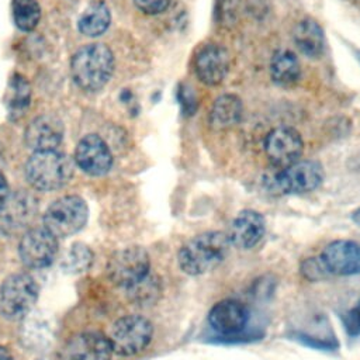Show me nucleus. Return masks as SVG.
I'll return each mask as SVG.
<instances>
[{
    "mask_svg": "<svg viewBox=\"0 0 360 360\" xmlns=\"http://www.w3.org/2000/svg\"><path fill=\"white\" fill-rule=\"evenodd\" d=\"M231 243L226 233L208 231L187 240L177 253L180 270L187 276H201L219 266L228 255Z\"/></svg>",
    "mask_w": 360,
    "mask_h": 360,
    "instance_id": "f257e3e1",
    "label": "nucleus"
},
{
    "mask_svg": "<svg viewBox=\"0 0 360 360\" xmlns=\"http://www.w3.org/2000/svg\"><path fill=\"white\" fill-rule=\"evenodd\" d=\"M114 70V55L104 44H87L77 49L70 60L75 84L84 91H97L110 80Z\"/></svg>",
    "mask_w": 360,
    "mask_h": 360,
    "instance_id": "f03ea898",
    "label": "nucleus"
},
{
    "mask_svg": "<svg viewBox=\"0 0 360 360\" xmlns=\"http://www.w3.org/2000/svg\"><path fill=\"white\" fill-rule=\"evenodd\" d=\"M73 169L75 165L68 155L56 149L38 150L25 163V177L34 188L53 191L69 183Z\"/></svg>",
    "mask_w": 360,
    "mask_h": 360,
    "instance_id": "7ed1b4c3",
    "label": "nucleus"
},
{
    "mask_svg": "<svg viewBox=\"0 0 360 360\" xmlns=\"http://www.w3.org/2000/svg\"><path fill=\"white\" fill-rule=\"evenodd\" d=\"M39 287L28 273H14L0 285V314L10 319H22L34 308Z\"/></svg>",
    "mask_w": 360,
    "mask_h": 360,
    "instance_id": "20e7f679",
    "label": "nucleus"
},
{
    "mask_svg": "<svg viewBox=\"0 0 360 360\" xmlns=\"http://www.w3.org/2000/svg\"><path fill=\"white\" fill-rule=\"evenodd\" d=\"M153 338L152 322L142 315H125L114 322L110 330L112 353L120 356H135L143 352Z\"/></svg>",
    "mask_w": 360,
    "mask_h": 360,
    "instance_id": "39448f33",
    "label": "nucleus"
},
{
    "mask_svg": "<svg viewBox=\"0 0 360 360\" xmlns=\"http://www.w3.org/2000/svg\"><path fill=\"white\" fill-rule=\"evenodd\" d=\"M150 259L141 246L117 250L107 263L108 280L124 290H129L150 273Z\"/></svg>",
    "mask_w": 360,
    "mask_h": 360,
    "instance_id": "423d86ee",
    "label": "nucleus"
},
{
    "mask_svg": "<svg viewBox=\"0 0 360 360\" xmlns=\"http://www.w3.org/2000/svg\"><path fill=\"white\" fill-rule=\"evenodd\" d=\"M89 210L83 198L79 195H65L53 201L45 211L42 221L56 238L70 236L79 232L87 221Z\"/></svg>",
    "mask_w": 360,
    "mask_h": 360,
    "instance_id": "0eeeda50",
    "label": "nucleus"
},
{
    "mask_svg": "<svg viewBox=\"0 0 360 360\" xmlns=\"http://www.w3.org/2000/svg\"><path fill=\"white\" fill-rule=\"evenodd\" d=\"M325 173L322 165L316 160H297L292 165L277 172L269 183L273 193L302 194L321 186Z\"/></svg>",
    "mask_w": 360,
    "mask_h": 360,
    "instance_id": "6e6552de",
    "label": "nucleus"
},
{
    "mask_svg": "<svg viewBox=\"0 0 360 360\" xmlns=\"http://www.w3.org/2000/svg\"><path fill=\"white\" fill-rule=\"evenodd\" d=\"M38 214V200L25 190L10 191L0 205V232L8 236L22 235L32 228Z\"/></svg>",
    "mask_w": 360,
    "mask_h": 360,
    "instance_id": "1a4fd4ad",
    "label": "nucleus"
},
{
    "mask_svg": "<svg viewBox=\"0 0 360 360\" xmlns=\"http://www.w3.org/2000/svg\"><path fill=\"white\" fill-rule=\"evenodd\" d=\"M58 252L56 236L44 226H32L21 235L18 255L21 262L30 269L48 267Z\"/></svg>",
    "mask_w": 360,
    "mask_h": 360,
    "instance_id": "9d476101",
    "label": "nucleus"
},
{
    "mask_svg": "<svg viewBox=\"0 0 360 360\" xmlns=\"http://www.w3.org/2000/svg\"><path fill=\"white\" fill-rule=\"evenodd\" d=\"M326 276L360 274V243L350 239H338L328 243L318 256Z\"/></svg>",
    "mask_w": 360,
    "mask_h": 360,
    "instance_id": "9b49d317",
    "label": "nucleus"
},
{
    "mask_svg": "<svg viewBox=\"0 0 360 360\" xmlns=\"http://www.w3.org/2000/svg\"><path fill=\"white\" fill-rule=\"evenodd\" d=\"M264 153L269 162L276 167H287L300 160L304 142L298 131L290 127H277L271 129L263 142Z\"/></svg>",
    "mask_w": 360,
    "mask_h": 360,
    "instance_id": "f8f14e48",
    "label": "nucleus"
},
{
    "mask_svg": "<svg viewBox=\"0 0 360 360\" xmlns=\"http://www.w3.org/2000/svg\"><path fill=\"white\" fill-rule=\"evenodd\" d=\"M111 354L108 336L89 330L76 333L66 340L56 360H111Z\"/></svg>",
    "mask_w": 360,
    "mask_h": 360,
    "instance_id": "ddd939ff",
    "label": "nucleus"
},
{
    "mask_svg": "<svg viewBox=\"0 0 360 360\" xmlns=\"http://www.w3.org/2000/svg\"><path fill=\"white\" fill-rule=\"evenodd\" d=\"M207 321L217 333L222 336H238L246 329L250 321V311L243 302L226 298L211 307Z\"/></svg>",
    "mask_w": 360,
    "mask_h": 360,
    "instance_id": "4468645a",
    "label": "nucleus"
},
{
    "mask_svg": "<svg viewBox=\"0 0 360 360\" xmlns=\"http://www.w3.org/2000/svg\"><path fill=\"white\" fill-rule=\"evenodd\" d=\"M264 233V217L255 210H243L232 219L226 238L231 246L240 250H250L262 242Z\"/></svg>",
    "mask_w": 360,
    "mask_h": 360,
    "instance_id": "2eb2a0df",
    "label": "nucleus"
},
{
    "mask_svg": "<svg viewBox=\"0 0 360 360\" xmlns=\"http://www.w3.org/2000/svg\"><path fill=\"white\" fill-rule=\"evenodd\" d=\"M76 165L90 176H103L112 166V155L103 138L96 134L82 138L75 150Z\"/></svg>",
    "mask_w": 360,
    "mask_h": 360,
    "instance_id": "dca6fc26",
    "label": "nucleus"
},
{
    "mask_svg": "<svg viewBox=\"0 0 360 360\" xmlns=\"http://www.w3.org/2000/svg\"><path fill=\"white\" fill-rule=\"evenodd\" d=\"M229 70V53L219 44H207L195 55L194 72L205 86H218Z\"/></svg>",
    "mask_w": 360,
    "mask_h": 360,
    "instance_id": "f3484780",
    "label": "nucleus"
},
{
    "mask_svg": "<svg viewBox=\"0 0 360 360\" xmlns=\"http://www.w3.org/2000/svg\"><path fill=\"white\" fill-rule=\"evenodd\" d=\"M62 138L63 124L52 114H44L32 120L24 134L27 146L34 152L53 150L62 142Z\"/></svg>",
    "mask_w": 360,
    "mask_h": 360,
    "instance_id": "a211bd4d",
    "label": "nucleus"
},
{
    "mask_svg": "<svg viewBox=\"0 0 360 360\" xmlns=\"http://www.w3.org/2000/svg\"><path fill=\"white\" fill-rule=\"evenodd\" d=\"M294 44L308 58H319L325 51V35L322 27L314 18L301 20L292 31Z\"/></svg>",
    "mask_w": 360,
    "mask_h": 360,
    "instance_id": "6ab92c4d",
    "label": "nucleus"
},
{
    "mask_svg": "<svg viewBox=\"0 0 360 360\" xmlns=\"http://www.w3.org/2000/svg\"><path fill=\"white\" fill-rule=\"evenodd\" d=\"M243 112L242 101L235 94H222L217 97L210 112V124L215 129H226L236 125Z\"/></svg>",
    "mask_w": 360,
    "mask_h": 360,
    "instance_id": "aec40b11",
    "label": "nucleus"
},
{
    "mask_svg": "<svg viewBox=\"0 0 360 360\" xmlns=\"http://www.w3.org/2000/svg\"><path fill=\"white\" fill-rule=\"evenodd\" d=\"M53 336V328L51 321L41 312L28 314L25 316V323L21 330V339L31 349L46 347Z\"/></svg>",
    "mask_w": 360,
    "mask_h": 360,
    "instance_id": "412c9836",
    "label": "nucleus"
},
{
    "mask_svg": "<svg viewBox=\"0 0 360 360\" xmlns=\"http://www.w3.org/2000/svg\"><path fill=\"white\" fill-rule=\"evenodd\" d=\"M301 66L297 55L288 49L278 51L270 60V76L273 82L281 86H288L300 79Z\"/></svg>",
    "mask_w": 360,
    "mask_h": 360,
    "instance_id": "4be33fe9",
    "label": "nucleus"
},
{
    "mask_svg": "<svg viewBox=\"0 0 360 360\" xmlns=\"http://www.w3.org/2000/svg\"><path fill=\"white\" fill-rule=\"evenodd\" d=\"M111 14L104 1H94L87 6L77 21L79 31L86 37H98L110 25Z\"/></svg>",
    "mask_w": 360,
    "mask_h": 360,
    "instance_id": "5701e85b",
    "label": "nucleus"
},
{
    "mask_svg": "<svg viewBox=\"0 0 360 360\" xmlns=\"http://www.w3.org/2000/svg\"><path fill=\"white\" fill-rule=\"evenodd\" d=\"M31 100V87L30 83L21 75H14L10 80V87L7 90L6 104L8 114L13 120L24 115L25 110L30 105Z\"/></svg>",
    "mask_w": 360,
    "mask_h": 360,
    "instance_id": "b1692460",
    "label": "nucleus"
},
{
    "mask_svg": "<svg viewBox=\"0 0 360 360\" xmlns=\"http://www.w3.org/2000/svg\"><path fill=\"white\" fill-rule=\"evenodd\" d=\"M128 297L138 305H152L162 294V283L155 273H149L142 281L127 290Z\"/></svg>",
    "mask_w": 360,
    "mask_h": 360,
    "instance_id": "393cba45",
    "label": "nucleus"
},
{
    "mask_svg": "<svg viewBox=\"0 0 360 360\" xmlns=\"http://www.w3.org/2000/svg\"><path fill=\"white\" fill-rule=\"evenodd\" d=\"M13 20L22 31H32L41 18V8L37 0H13Z\"/></svg>",
    "mask_w": 360,
    "mask_h": 360,
    "instance_id": "a878e982",
    "label": "nucleus"
},
{
    "mask_svg": "<svg viewBox=\"0 0 360 360\" xmlns=\"http://www.w3.org/2000/svg\"><path fill=\"white\" fill-rule=\"evenodd\" d=\"M93 263V252L84 243H73L62 260V269L68 273H83Z\"/></svg>",
    "mask_w": 360,
    "mask_h": 360,
    "instance_id": "bb28decb",
    "label": "nucleus"
},
{
    "mask_svg": "<svg viewBox=\"0 0 360 360\" xmlns=\"http://www.w3.org/2000/svg\"><path fill=\"white\" fill-rule=\"evenodd\" d=\"M345 328L350 336L360 335V300L343 318Z\"/></svg>",
    "mask_w": 360,
    "mask_h": 360,
    "instance_id": "cd10ccee",
    "label": "nucleus"
},
{
    "mask_svg": "<svg viewBox=\"0 0 360 360\" xmlns=\"http://www.w3.org/2000/svg\"><path fill=\"white\" fill-rule=\"evenodd\" d=\"M172 0H134L135 6L145 14H160L167 10Z\"/></svg>",
    "mask_w": 360,
    "mask_h": 360,
    "instance_id": "c85d7f7f",
    "label": "nucleus"
},
{
    "mask_svg": "<svg viewBox=\"0 0 360 360\" xmlns=\"http://www.w3.org/2000/svg\"><path fill=\"white\" fill-rule=\"evenodd\" d=\"M301 273L308 278V280H318L325 274V271L322 270L319 262H318V257H311L308 260H305L301 266Z\"/></svg>",
    "mask_w": 360,
    "mask_h": 360,
    "instance_id": "c756f323",
    "label": "nucleus"
},
{
    "mask_svg": "<svg viewBox=\"0 0 360 360\" xmlns=\"http://www.w3.org/2000/svg\"><path fill=\"white\" fill-rule=\"evenodd\" d=\"M8 184H7V180L4 177V174L1 173L0 170V205L3 204V201L6 200V197L8 195Z\"/></svg>",
    "mask_w": 360,
    "mask_h": 360,
    "instance_id": "7c9ffc66",
    "label": "nucleus"
},
{
    "mask_svg": "<svg viewBox=\"0 0 360 360\" xmlns=\"http://www.w3.org/2000/svg\"><path fill=\"white\" fill-rule=\"evenodd\" d=\"M0 360H13L11 353L3 346H0Z\"/></svg>",
    "mask_w": 360,
    "mask_h": 360,
    "instance_id": "2f4dec72",
    "label": "nucleus"
},
{
    "mask_svg": "<svg viewBox=\"0 0 360 360\" xmlns=\"http://www.w3.org/2000/svg\"><path fill=\"white\" fill-rule=\"evenodd\" d=\"M353 219L360 225V210H357L356 212H353Z\"/></svg>",
    "mask_w": 360,
    "mask_h": 360,
    "instance_id": "473e14b6",
    "label": "nucleus"
},
{
    "mask_svg": "<svg viewBox=\"0 0 360 360\" xmlns=\"http://www.w3.org/2000/svg\"><path fill=\"white\" fill-rule=\"evenodd\" d=\"M359 60H360V53H359Z\"/></svg>",
    "mask_w": 360,
    "mask_h": 360,
    "instance_id": "72a5a7b5",
    "label": "nucleus"
},
{
    "mask_svg": "<svg viewBox=\"0 0 360 360\" xmlns=\"http://www.w3.org/2000/svg\"><path fill=\"white\" fill-rule=\"evenodd\" d=\"M42 360H48V359H42Z\"/></svg>",
    "mask_w": 360,
    "mask_h": 360,
    "instance_id": "f704fd0d",
    "label": "nucleus"
},
{
    "mask_svg": "<svg viewBox=\"0 0 360 360\" xmlns=\"http://www.w3.org/2000/svg\"><path fill=\"white\" fill-rule=\"evenodd\" d=\"M0 158H1V156H0Z\"/></svg>",
    "mask_w": 360,
    "mask_h": 360,
    "instance_id": "c9c22d12",
    "label": "nucleus"
}]
</instances>
